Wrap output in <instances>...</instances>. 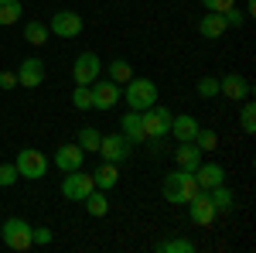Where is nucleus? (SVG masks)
Returning <instances> with one entry per match:
<instances>
[{"instance_id":"nucleus-19","label":"nucleus","mask_w":256,"mask_h":253,"mask_svg":"<svg viewBox=\"0 0 256 253\" xmlns=\"http://www.w3.org/2000/svg\"><path fill=\"white\" fill-rule=\"evenodd\" d=\"M116 181H120V171H116V164H113V161H102L96 171H92V185H96L99 192L116 188Z\"/></svg>"},{"instance_id":"nucleus-29","label":"nucleus","mask_w":256,"mask_h":253,"mask_svg":"<svg viewBox=\"0 0 256 253\" xmlns=\"http://www.w3.org/2000/svg\"><path fill=\"white\" fill-rule=\"evenodd\" d=\"M216 144H218V134L216 130H202L198 127V134H195V147L205 154V151H216Z\"/></svg>"},{"instance_id":"nucleus-9","label":"nucleus","mask_w":256,"mask_h":253,"mask_svg":"<svg viewBox=\"0 0 256 253\" xmlns=\"http://www.w3.org/2000/svg\"><path fill=\"white\" fill-rule=\"evenodd\" d=\"M102 161H113V164H120V161H126L130 157V140L123 134H106L102 140H99V151H96Z\"/></svg>"},{"instance_id":"nucleus-26","label":"nucleus","mask_w":256,"mask_h":253,"mask_svg":"<svg viewBox=\"0 0 256 253\" xmlns=\"http://www.w3.org/2000/svg\"><path fill=\"white\" fill-rule=\"evenodd\" d=\"M158 253H195V243L184 239V236H178V239H160Z\"/></svg>"},{"instance_id":"nucleus-27","label":"nucleus","mask_w":256,"mask_h":253,"mask_svg":"<svg viewBox=\"0 0 256 253\" xmlns=\"http://www.w3.org/2000/svg\"><path fill=\"white\" fill-rule=\"evenodd\" d=\"M239 127H242V134H256V106H253V99H250V96L242 99V113H239Z\"/></svg>"},{"instance_id":"nucleus-18","label":"nucleus","mask_w":256,"mask_h":253,"mask_svg":"<svg viewBox=\"0 0 256 253\" xmlns=\"http://www.w3.org/2000/svg\"><path fill=\"white\" fill-rule=\"evenodd\" d=\"M198 35L208 41H218L222 35H226V21H222V14H216V11H208L205 18L198 21Z\"/></svg>"},{"instance_id":"nucleus-21","label":"nucleus","mask_w":256,"mask_h":253,"mask_svg":"<svg viewBox=\"0 0 256 253\" xmlns=\"http://www.w3.org/2000/svg\"><path fill=\"white\" fill-rule=\"evenodd\" d=\"M208 198H212V205H216V212H232L236 209V195H232V188L222 181V185H216V188H208Z\"/></svg>"},{"instance_id":"nucleus-10","label":"nucleus","mask_w":256,"mask_h":253,"mask_svg":"<svg viewBox=\"0 0 256 253\" xmlns=\"http://www.w3.org/2000/svg\"><path fill=\"white\" fill-rule=\"evenodd\" d=\"M52 35H58V38H79L82 35V18L76 14V11H55V18H52Z\"/></svg>"},{"instance_id":"nucleus-34","label":"nucleus","mask_w":256,"mask_h":253,"mask_svg":"<svg viewBox=\"0 0 256 253\" xmlns=\"http://www.w3.org/2000/svg\"><path fill=\"white\" fill-rule=\"evenodd\" d=\"M31 239H34V246H48L55 236H52V229H48V226H38V229H31Z\"/></svg>"},{"instance_id":"nucleus-2","label":"nucleus","mask_w":256,"mask_h":253,"mask_svg":"<svg viewBox=\"0 0 256 253\" xmlns=\"http://www.w3.org/2000/svg\"><path fill=\"white\" fill-rule=\"evenodd\" d=\"M31 222H24L20 215H10L4 226H0V239H4V246L7 250H18V253H24V250H31L34 246V239H31Z\"/></svg>"},{"instance_id":"nucleus-23","label":"nucleus","mask_w":256,"mask_h":253,"mask_svg":"<svg viewBox=\"0 0 256 253\" xmlns=\"http://www.w3.org/2000/svg\"><path fill=\"white\" fill-rule=\"evenodd\" d=\"M82 205H86V212H89V215H96V219L110 212V202H106V195L99 192V188H92V192L86 195V198H82Z\"/></svg>"},{"instance_id":"nucleus-24","label":"nucleus","mask_w":256,"mask_h":253,"mask_svg":"<svg viewBox=\"0 0 256 253\" xmlns=\"http://www.w3.org/2000/svg\"><path fill=\"white\" fill-rule=\"evenodd\" d=\"M48 35H52V28H48L44 21H28V24H24V38H28V45H44Z\"/></svg>"},{"instance_id":"nucleus-37","label":"nucleus","mask_w":256,"mask_h":253,"mask_svg":"<svg viewBox=\"0 0 256 253\" xmlns=\"http://www.w3.org/2000/svg\"><path fill=\"white\" fill-rule=\"evenodd\" d=\"M246 14H256V0H246Z\"/></svg>"},{"instance_id":"nucleus-6","label":"nucleus","mask_w":256,"mask_h":253,"mask_svg":"<svg viewBox=\"0 0 256 253\" xmlns=\"http://www.w3.org/2000/svg\"><path fill=\"white\" fill-rule=\"evenodd\" d=\"M92 188H96V185H92V175H86L82 168L65 171V178H62V195H65L68 202H82Z\"/></svg>"},{"instance_id":"nucleus-20","label":"nucleus","mask_w":256,"mask_h":253,"mask_svg":"<svg viewBox=\"0 0 256 253\" xmlns=\"http://www.w3.org/2000/svg\"><path fill=\"white\" fill-rule=\"evenodd\" d=\"M171 134L178 137V144H181V140H195V134H198V120L192 117V113L171 117Z\"/></svg>"},{"instance_id":"nucleus-12","label":"nucleus","mask_w":256,"mask_h":253,"mask_svg":"<svg viewBox=\"0 0 256 253\" xmlns=\"http://www.w3.org/2000/svg\"><path fill=\"white\" fill-rule=\"evenodd\" d=\"M41 82H44V62L41 59H24L18 65V86H24V89H38Z\"/></svg>"},{"instance_id":"nucleus-7","label":"nucleus","mask_w":256,"mask_h":253,"mask_svg":"<svg viewBox=\"0 0 256 253\" xmlns=\"http://www.w3.org/2000/svg\"><path fill=\"white\" fill-rule=\"evenodd\" d=\"M89 93H92V110H113L120 103V93H123V86H116L113 79H102L99 76L92 86H89Z\"/></svg>"},{"instance_id":"nucleus-33","label":"nucleus","mask_w":256,"mask_h":253,"mask_svg":"<svg viewBox=\"0 0 256 253\" xmlns=\"http://www.w3.org/2000/svg\"><path fill=\"white\" fill-rule=\"evenodd\" d=\"M18 164H0V188H7V185H14L18 181Z\"/></svg>"},{"instance_id":"nucleus-35","label":"nucleus","mask_w":256,"mask_h":253,"mask_svg":"<svg viewBox=\"0 0 256 253\" xmlns=\"http://www.w3.org/2000/svg\"><path fill=\"white\" fill-rule=\"evenodd\" d=\"M236 0H202V7L205 11H216V14H222V11H229Z\"/></svg>"},{"instance_id":"nucleus-13","label":"nucleus","mask_w":256,"mask_h":253,"mask_svg":"<svg viewBox=\"0 0 256 253\" xmlns=\"http://www.w3.org/2000/svg\"><path fill=\"white\" fill-rule=\"evenodd\" d=\"M253 93L250 89V82H246V76H239V72H229V76H222L218 79V96H226V99H246Z\"/></svg>"},{"instance_id":"nucleus-15","label":"nucleus","mask_w":256,"mask_h":253,"mask_svg":"<svg viewBox=\"0 0 256 253\" xmlns=\"http://www.w3.org/2000/svg\"><path fill=\"white\" fill-rule=\"evenodd\" d=\"M120 134L126 137L130 144H144L147 134H144V117H140V110H126V117L120 120Z\"/></svg>"},{"instance_id":"nucleus-11","label":"nucleus","mask_w":256,"mask_h":253,"mask_svg":"<svg viewBox=\"0 0 256 253\" xmlns=\"http://www.w3.org/2000/svg\"><path fill=\"white\" fill-rule=\"evenodd\" d=\"M188 215H192V222L195 226H212L218 219V212H216V205H212V198H208V192L202 188V192L188 202Z\"/></svg>"},{"instance_id":"nucleus-17","label":"nucleus","mask_w":256,"mask_h":253,"mask_svg":"<svg viewBox=\"0 0 256 253\" xmlns=\"http://www.w3.org/2000/svg\"><path fill=\"white\" fill-rule=\"evenodd\" d=\"M82 161H86V151L79 144H65V147L55 151V164L62 171H76V168H82Z\"/></svg>"},{"instance_id":"nucleus-22","label":"nucleus","mask_w":256,"mask_h":253,"mask_svg":"<svg viewBox=\"0 0 256 253\" xmlns=\"http://www.w3.org/2000/svg\"><path fill=\"white\" fill-rule=\"evenodd\" d=\"M106 72H110L106 79H113L116 86H126V82L134 79V65H130L126 59H113L110 65H106Z\"/></svg>"},{"instance_id":"nucleus-14","label":"nucleus","mask_w":256,"mask_h":253,"mask_svg":"<svg viewBox=\"0 0 256 253\" xmlns=\"http://www.w3.org/2000/svg\"><path fill=\"white\" fill-rule=\"evenodd\" d=\"M195 181H198V188H216V185H222L226 181V168L222 164H216V161H202L195 168Z\"/></svg>"},{"instance_id":"nucleus-16","label":"nucleus","mask_w":256,"mask_h":253,"mask_svg":"<svg viewBox=\"0 0 256 253\" xmlns=\"http://www.w3.org/2000/svg\"><path fill=\"white\" fill-rule=\"evenodd\" d=\"M174 164L181 171H195L198 164H202V151L195 147V140H181L174 147Z\"/></svg>"},{"instance_id":"nucleus-32","label":"nucleus","mask_w":256,"mask_h":253,"mask_svg":"<svg viewBox=\"0 0 256 253\" xmlns=\"http://www.w3.org/2000/svg\"><path fill=\"white\" fill-rule=\"evenodd\" d=\"M222 21H226V28H239V24L246 21V11H239L236 4H232L229 11H222Z\"/></svg>"},{"instance_id":"nucleus-28","label":"nucleus","mask_w":256,"mask_h":253,"mask_svg":"<svg viewBox=\"0 0 256 253\" xmlns=\"http://www.w3.org/2000/svg\"><path fill=\"white\" fill-rule=\"evenodd\" d=\"M99 140H102V134H99L96 127H82L76 144H79L82 151H99Z\"/></svg>"},{"instance_id":"nucleus-36","label":"nucleus","mask_w":256,"mask_h":253,"mask_svg":"<svg viewBox=\"0 0 256 253\" xmlns=\"http://www.w3.org/2000/svg\"><path fill=\"white\" fill-rule=\"evenodd\" d=\"M0 89H18V72H0Z\"/></svg>"},{"instance_id":"nucleus-1","label":"nucleus","mask_w":256,"mask_h":253,"mask_svg":"<svg viewBox=\"0 0 256 253\" xmlns=\"http://www.w3.org/2000/svg\"><path fill=\"white\" fill-rule=\"evenodd\" d=\"M160 192H164L168 202H174V205H188L202 188H198V181H195V171H181V168H178L171 175H164Z\"/></svg>"},{"instance_id":"nucleus-4","label":"nucleus","mask_w":256,"mask_h":253,"mask_svg":"<svg viewBox=\"0 0 256 253\" xmlns=\"http://www.w3.org/2000/svg\"><path fill=\"white\" fill-rule=\"evenodd\" d=\"M140 117H144V134H147V140H160V137L171 134V110L168 106H147V110H140Z\"/></svg>"},{"instance_id":"nucleus-8","label":"nucleus","mask_w":256,"mask_h":253,"mask_svg":"<svg viewBox=\"0 0 256 253\" xmlns=\"http://www.w3.org/2000/svg\"><path fill=\"white\" fill-rule=\"evenodd\" d=\"M99 76H102V62H99V55H92V52H82L79 59L72 62V79H76V86H92Z\"/></svg>"},{"instance_id":"nucleus-31","label":"nucleus","mask_w":256,"mask_h":253,"mask_svg":"<svg viewBox=\"0 0 256 253\" xmlns=\"http://www.w3.org/2000/svg\"><path fill=\"white\" fill-rule=\"evenodd\" d=\"M198 96L202 99H216L218 96V79L216 76H202L198 79Z\"/></svg>"},{"instance_id":"nucleus-3","label":"nucleus","mask_w":256,"mask_h":253,"mask_svg":"<svg viewBox=\"0 0 256 253\" xmlns=\"http://www.w3.org/2000/svg\"><path fill=\"white\" fill-rule=\"evenodd\" d=\"M120 96H126V106L130 110H147V106H154L158 103V86H154V79H130L126 82V93H120Z\"/></svg>"},{"instance_id":"nucleus-25","label":"nucleus","mask_w":256,"mask_h":253,"mask_svg":"<svg viewBox=\"0 0 256 253\" xmlns=\"http://www.w3.org/2000/svg\"><path fill=\"white\" fill-rule=\"evenodd\" d=\"M20 14H24L20 0H0V28H7V24H18Z\"/></svg>"},{"instance_id":"nucleus-5","label":"nucleus","mask_w":256,"mask_h":253,"mask_svg":"<svg viewBox=\"0 0 256 253\" xmlns=\"http://www.w3.org/2000/svg\"><path fill=\"white\" fill-rule=\"evenodd\" d=\"M44 171H48V157L41 154L38 147H24L18 154V175L20 178L38 181V178H44Z\"/></svg>"},{"instance_id":"nucleus-30","label":"nucleus","mask_w":256,"mask_h":253,"mask_svg":"<svg viewBox=\"0 0 256 253\" xmlns=\"http://www.w3.org/2000/svg\"><path fill=\"white\" fill-rule=\"evenodd\" d=\"M72 106H76V110H92V93H89V86H76V89H72Z\"/></svg>"}]
</instances>
